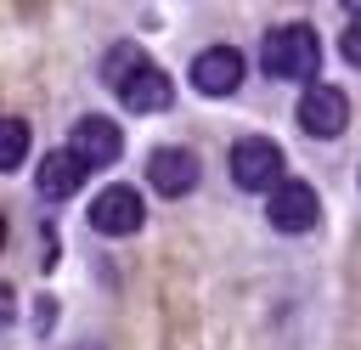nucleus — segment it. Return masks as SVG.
<instances>
[{"instance_id": "nucleus-1", "label": "nucleus", "mask_w": 361, "mask_h": 350, "mask_svg": "<svg viewBox=\"0 0 361 350\" xmlns=\"http://www.w3.org/2000/svg\"><path fill=\"white\" fill-rule=\"evenodd\" d=\"M102 79L118 90V102H124L130 113H164V107L175 102V85H169V73H164L158 62H147L135 45H118V51H107V68H102Z\"/></svg>"}, {"instance_id": "nucleus-2", "label": "nucleus", "mask_w": 361, "mask_h": 350, "mask_svg": "<svg viewBox=\"0 0 361 350\" xmlns=\"http://www.w3.org/2000/svg\"><path fill=\"white\" fill-rule=\"evenodd\" d=\"M259 62H265L271 79H310V85H322V79H316V73H322V40H316V28H305V23L271 28L265 45H259Z\"/></svg>"}, {"instance_id": "nucleus-3", "label": "nucleus", "mask_w": 361, "mask_h": 350, "mask_svg": "<svg viewBox=\"0 0 361 350\" xmlns=\"http://www.w3.org/2000/svg\"><path fill=\"white\" fill-rule=\"evenodd\" d=\"M231 181L243 192H276L282 186V147L265 135H243L231 147Z\"/></svg>"}, {"instance_id": "nucleus-4", "label": "nucleus", "mask_w": 361, "mask_h": 350, "mask_svg": "<svg viewBox=\"0 0 361 350\" xmlns=\"http://www.w3.org/2000/svg\"><path fill=\"white\" fill-rule=\"evenodd\" d=\"M344 124H350V96L338 85H305V96H299V130L333 141V135H344Z\"/></svg>"}, {"instance_id": "nucleus-5", "label": "nucleus", "mask_w": 361, "mask_h": 350, "mask_svg": "<svg viewBox=\"0 0 361 350\" xmlns=\"http://www.w3.org/2000/svg\"><path fill=\"white\" fill-rule=\"evenodd\" d=\"M141 220H147V203L135 186H107L90 198V231H102V237H130V231H141Z\"/></svg>"}, {"instance_id": "nucleus-6", "label": "nucleus", "mask_w": 361, "mask_h": 350, "mask_svg": "<svg viewBox=\"0 0 361 350\" xmlns=\"http://www.w3.org/2000/svg\"><path fill=\"white\" fill-rule=\"evenodd\" d=\"M68 152H73L85 169H107V164H118V152H124V135H118V124H113V119H102V113H85V119L73 124V135H68Z\"/></svg>"}, {"instance_id": "nucleus-7", "label": "nucleus", "mask_w": 361, "mask_h": 350, "mask_svg": "<svg viewBox=\"0 0 361 350\" xmlns=\"http://www.w3.org/2000/svg\"><path fill=\"white\" fill-rule=\"evenodd\" d=\"M265 215H271V226H276V231L299 237V231H310V226L322 220V198H316V186H310V181H282V186L271 192Z\"/></svg>"}, {"instance_id": "nucleus-8", "label": "nucleus", "mask_w": 361, "mask_h": 350, "mask_svg": "<svg viewBox=\"0 0 361 350\" xmlns=\"http://www.w3.org/2000/svg\"><path fill=\"white\" fill-rule=\"evenodd\" d=\"M243 85V51L237 45H209L192 56V90L197 96H231Z\"/></svg>"}, {"instance_id": "nucleus-9", "label": "nucleus", "mask_w": 361, "mask_h": 350, "mask_svg": "<svg viewBox=\"0 0 361 350\" xmlns=\"http://www.w3.org/2000/svg\"><path fill=\"white\" fill-rule=\"evenodd\" d=\"M147 181H152V192H164V198L192 192V186H197V152H192V147H158V152L147 158Z\"/></svg>"}, {"instance_id": "nucleus-10", "label": "nucleus", "mask_w": 361, "mask_h": 350, "mask_svg": "<svg viewBox=\"0 0 361 350\" xmlns=\"http://www.w3.org/2000/svg\"><path fill=\"white\" fill-rule=\"evenodd\" d=\"M79 181H85V164L62 147V152H45V164H39V181H34V186H39V198H45V203H62V198H73V192H79Z\"/></svg>"}, {"instance_id": "nucleus-11", "label": "nucleus", "mask_w": 361, "mask_h": 350, "mask_svg": "<svg viewBox=\"0 0 361 350\" xmlns=\"http://www.w3.org/2000/svg\"><path fill=\"white\" fill-rule=\"evenodd\" d=\"M23 152H28V124L6 119L0 124V169H23Z\"/></svg>"}, {"instance_id": "nucleus-12", "label": "nucleus", "mask_w": 361, "mask_h": 350, "mask_svg": "<svg viewBox=\"0 0 361 350\" xmlns=\"http://www.w3.org/2000/svg\"><path fill=\"white\" fill-rule=\"evenodd\" d=\"M344 62L350 68H361V11L350 17V28H344Z\"/></svg>"}]
</instances>
